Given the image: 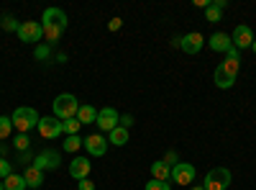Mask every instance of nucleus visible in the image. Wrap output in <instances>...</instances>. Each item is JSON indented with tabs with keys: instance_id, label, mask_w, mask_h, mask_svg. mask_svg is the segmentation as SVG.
I'll use <instances>...</instances> for the list:
<instances>
[{
	"instance_id": "nucleus-16",
	"label": "nucleus",
	"mask_w": 256,
	"mask_h": 190,
	"mask_svg": "<svg viewBox=\"0 0 256 190\" xmlns=\"http://www.w3.org/2000/svg\"><path fill=\"white\" fill-rule=\"evenodd\" d=\"M230 47H233V41H230L228 34L218 31V34H212V36H210V49H212V52H228Z\"/></svg>"
},
{
	"instance_id": "nucleus-27",
	"label": "nucleus",
	"mask_w": 256,
	"mask_h": 190,
	"mask_svg": "<svg viewBox=\"0 0 256 190\" xmlns=\"http://www.w3.org/2000/svg\"><path fill=\"white\" fill-rule=\"evenodd\" d=\"M13 144H16V149H18V152H28V144H31V139H28V134H18Z\"/></svg>"
},
{
	"instance_id": "nucleus-19",
	"label": "nucleus",
	"mask_w": 256,
	"mask_h": 190,
	"mask_svg": "<svg viewBox=\"0 0 256 190\" xmlns=\"http://www.w3.org/2000/svg\"><path fill=\"white\" fill-rule=\"evenodd\" d=\"M108 144H116V146L128 144V129H123V126H116V129L108 134Z\"/></svg>"
},
{
	"instance_id": "nucleus-21",
	"label": "nucleus",
	"mask_w": 256,
	"mask_h": 190,
	"mask_svg": "<svg viewBox=\"0 0 256 190\" xmlns=\"http://www.w3.org/2000/svg\"><path fill=\"white\" fill-rule=\"evenodd\" d=\"M41 26H44V24H41ZM62 34H64V29H59V26H44V36H46V44L49 47H54L56 44V41L62 39Z\"/></svg>"
},
{
	"instance_id": "nucleus-12",
	"label": "nucleus",
	"mask_w": 256,
	"mask_h": 190,
	"mask_svg": "<svg viewBox=\"0 0 256 190\" xmlns=\"http://www.w3.org/2000/svg\"><path fill=\"white\" fill-rule=\"evenodd\" d=\"M41 24H49V26H59V29H64V31H67V24H70V21H67V13H64L62 8H46L44 11V16H41Z\"/></svg>"
},
{
	"instance_id": "nucleus-30",
	"label": "nucleus",
	"mask_w": 256,
	"mask_h": 190,
	"mask_svg": "<svg viewBox=\"0 0 256 190\" xmlns=\"http://www.w3.org/2000/svg\"><path fill=\"white\" fill-rule=\"evenodd\" d=\"M223 67H226L228 72H233V75H238V67H241V59H226V62H223Z\"/></svg>"
},
{
	"instance_id": "nucleus-36",
	"label": "nucleus",
	"mask_w": 256,
	"mask_h": 190,
	"mask_svg": "<svg viewBox=\"0 0 256 190\" xmlns=\"http://www.w3.org/2000/svg\"><path fill=\"white\" fill-rule=\"evenodd\" d=\"M164 162L174 167V164H177V154H174V152H166V157H164Z\"/></svg>"
},
{
	"instance_id": "nucleus-10",
	"label": "nucleus",
	"mask_w": 256,
	"mask_h": 190,
	"mask_svg": "<svg viewBox=\"0 0 256 190\" xmlns=\"http://www.w3.org/2000/svg\"><path fill=\"white\" fill-rule=\"evenodd\" d=\"M82 146L88 149V154L102 157L105 152H108V139H105L102 134H90L88 139H82Z\"/></svg>"
},
{
	"instance_id": "nucleus-26",
	"label": "nucleus",
	"mask_w": 256,
	"mask_h": 190,
	"mask_svg": "<svg viewBox=\"0 0 256 190\" xmlns=\"http://www.w3.org/2000/svg\"><path fill=\"white\" fill-rule=\"evenodd\" d=\"M62 146H64V152H77L80 146H82V139L80 136H67Z\"/></svg>"
},
{
	"instance_id": "nucleus-29",
	"label": "nucleus",
	"mask_w": 256,
	"mask_h": 190,
	"mask_svg": "<svg viewBox=\"0 0 256 190\" xmlns=\"http://www.w3.org/2000/svg\"><path fill=\"white\" fill-rule=\"evenodd\" d=\"M49 54H52V47H49V44H38L36 52H34L36 59H49Z\"/></svg>"
},
{
	"instance_id": "nucleus-17",
	"label": "nucleus",
	"mask_w": 256,
	"mask_h": 190,
	"mask_svg": "<svg viewBox=\"0 0 256 190\" xmlns=\"http://www.w3.org/2000/svg\"><path fill=\"white\" fill-rule=\"evenodd\" d=\"M24 180H26L28 187H41V185H44V172H41L38 167L28 164V167H26V172H24Z\"/></svg>"
},
{
	"instance_id": "nucleus-8",
	"label": "nucleus",
	"mask_w": 256,
	"mask_h": 190,
	"mask_svg": "<svg viewBox=\"0 0 256 190\" xmlns=\"http://www.w3.org/2000/svg\"><path fill=\"white\" fill-rule=\"evenodd\" d=\"M202 47H205V39H202L200 31H192V34L180 36V49H182L184 54H198Z\"/></svg>"
},
{
	"instance_id": "nucleus-2",
	"label": "nucleus",
	"mask_w": 256,
	"mask_h": 190,
	"mask_svg": "<svg viewBox=\"0 0 256 190\" xmlns=\"http://www.w3.org/2000/svg\"><path fill=\"white\" fill-rule=\"evenodd\" d=\"M10 121H13V129H18L20 134H28L31 129H36V126H38L41 118H38V113L34 108H26V105H24V108H16L13 111Z\"/></svg>"
},
{
	"instance_id": "nucleus-34",
	"label": "nucleus",
	"mask_w": 256,
	"mask_h": 190,
	"mask_svg": "<svg viewBox=\"0 0 256 190\" xmlns=\"http://www.w3.org/2000/svg\"><path fill=\"white\" fill-rule=\"evenodd\" d=\"M226 59H241V52H238L236 47H230V49L226 52Z\"/></svg>"
},
{
	"instance_id": "nucleus-14",
	"label": "nucleus",
	"mask_w": 256,
	"mask_h": 190,
	"mask_svg": "<svg viewBox=\"0 0 256 190\" xmlns=\"http://www.w3.org/2000/svg\"><path fill=\"white\" fill-rule=\"evenodd\" d=\"M236 77H238V75L228 72L223 65H218V67H216V72H212V82H216V85H218L220 90H228V88L236 85Z\"/></svg>"
},
{
	"instance_id": "nucleus-25",
	"label": "nucleus",
	"mask_w": 256,
	"mask_h": 190,
	"mask_svg": "<svg viewBox=\"0 0 256 190\" xmlns=\"http://www.w3.org/2000/svg\"><path fill=\"white\" fill-rule=\"evenodd\" d=\"M0 29H6V31H16L18 34V29H20V24L13 18V16H3L0 18Z\"/></svg>"
},
{
	"instance_id": "nucleus-28",
	"label": "nucleus",
	"mask_w": 256,
	"mask_h": 190,
	"mask_svg": "<svg viewBox=\"0 0 256 190\" xmlns=\"http://www.w3.org/2000/svg\"><path fill=\"white\" fill-rule=\"evenodd\" d=\"M144 190H172V185H169V182H162V180H148Z\"/></svg>"
},
{
	"instance_id": "nucleus-5",
	"label": "nucleus",
	"mask_w": 256,
	"mask_h": 190,
	"mask_svg": "<svg viewBox=\"0 0 256 190\" xmlns=\"http://www.w3.org/2000/svg\"><path fill=\"white\" fill-rule=\"evenodd\" d=\"M59 164H62V154L54 152V149H44V152H38L34 157V167H38L41 172L44 170H56Z\"/></svg>"
},
{
	"instance_id": "nucleus-4",
	"label": "nucleus",
	"mask_w": 256,
	"mask_h": 190,
	"mask_svg": "<svg viewBox=\"0 0 256 190\" xmlns=\"http://www.w3.org/2000/svg\"><path fill=\"white\" fill-rule=\"evenodd\" d=\"M18 39L26 41V44H38V41L44 39V26L36 24V21H24L18 29Z\"/></svg>"
},
{
	"instance_id": "nucleus-22",
	"label": "nucleus",
	"mask_w": 256,
	"mask_h": 190,
	"mask_svg": "<svg viewBox=\"0 0 256 190\" xmlns=\"http://www.w3.org/2000/svg\"><path fill=\"white\" fill-rule=\"evenodd\" d=\"M82 129V123L74 118H67V121H62V134H67V136H77V131Z\"/></svg>"
},
{
	"instance_id": "nucleus-38",
	"label": "nucleus",
	"mask_w": 256,
	"mask_h": 190,
	"mask_svg": "<svg viewBox=\"0 0 256 190\" xmlns=\"http://www.w3.org/2000/svg\"><path fill=\"white\" fill-rule=\"evenodd\" d=\"M190 190H205V187H202V185H198V187H190Z\"/></svg>"
},
{
	"instance_id": "nucleus-20",
	"label": "nucleus",
	"mask_w": 256,
	"mask_h": 190,
	"mask_svg": "<svg viewBox=\"0 0 256 190\" xmlns=\"http://www.w3.org/2000/svg\"><path fill=\"white\" fill-rule=\"evenodd\" d=\"M3 182H6V190H26V187H28L26 180H24V175H16V172L8 175Z\"/></svg>"
},
{
	"instance_id": "nucleus-24",
	"label": "nucleus",
	"mask_w": 256,
	"mask_h": 190,
	"mask_svg": "<svg viewBox=\"0 0 256 190\" xmlns=\"http://www.w3.org/2000/svg\"><path fill=\"white\" fill-rule=\"evenodd\" d=\"M205 18L210 21V24H218V21L223 18V8H218L216 3H212V6H210V8L205 11Z\"/></svg>"
},
{
	"instance_id": "nucleus-13",
	"label": "nucleus",
	"mask_w": 256,
	"mask_h": 190,
	"mask_svg": "<svg viewBox=\"0 0 256 190\" xmlns=\"http://www.w3.org/2000/svg\"><path fill=\"white\" fill-rule=\"evenodd\" d=\"M90 170H92V164H90V159L88 157H74L72 162H70V175L80 182V180H84L90 175Z\"/></svg>"
},
{
	"instance_id": "nucleus-23",
	"label": "nucleus",
	"mask_w": 256,
	"mask_h": 190,
	"mask_svg": "<svg viewBox=\"0 0 256 190\" xmlns=\"http://www.w3.org/2000/svg\"><path fill=\"white\" fill-rule=\"evenodd\" d=\"M13 131V121L8 116H0V141H6Z\"/></svg>"
},
{
	"instance_id": "nucleus-37",
	"label": "nucleus",
	"mask_w": 256,
	"mask_h": 190,
	"mask_svg": "<svg viewBox=\"0 0 256 190\" xmlns=\"http://www.w3.org/2000/svg\"><path fill=\"white\" fill-rule=\"evenodd\" d=\"M251 52H254V54H256V39H254V44H251Z\"/></svg>"
},
{
	"instance_id": "nucleus-1",
	"label": "nucleus",
	"mask_w": 256,
	"mask_h": 190,
	"mask_svg": "<svg viewBox=\"0 0 256 190\" xmlns=\"http://www.w3.org/2000/svg\"><path fill=\"white\" fill-rule=\"evenodd\" d=\"M52 108H54V118L67 121V118H74V116H77L80 103H77V98H74L72 93H62V95H56V98H54Z\"/></svg>"
},
{
	"instance_id": "nucleus-11",
	"label": "nucleus",
	"mask_w": 256,
	"mask_h": 190,
	"mask_svg": "<svg viewBox=\"0 0 256 190\" xmlns=\"http://www.w3.org/2000/svg\"><path fill=\"white\" fill-rule=\"evenodd\" d=\"M230 41H233V47H236L238 52H241V49H248V47L254 44V31H251L246 24H238L236 29H233Z\"/></svg>"
},
{
	"instance_id": "nucleus-31",
	"label": "nucleus",
	"mask_w": 256,
	"mask_h": 190,
	"mask_svg": "<svg viewBox=\"0 0 256 190\" xmlns=\"http://www.w3.org/2000/svg\"><path fill=\"white\" fill-rule=\"evenodd\" d=\"M8 175H13V170H10L8 159H6V157H0V180H6Z\"/></svg>"
},
{
	"instance_id": "nucleus-35",
	"label": "nucleus",
	"mask_w": 256,
	"mask_h": 190,
	"mask_svg": "<svg viewBox=\"0 0 256 190\" xmlns=\"http://www.w3.org/2000/svg\"><path fill=\"white\" fill-rule=\"evenodd\" d=\"M120 26H123V21H120V18H113L110 24H108V31H118Z\"/></svg>"
},
{
	"instance_id": "nucleus-15",
	"label": "nucleus",
	"mask_w": 256,
	"mask_h": 190,
	"mask_svg": "<svg viewBox=\"0 0 256 190\" xmlns=\"http://www.w3.org/2000/svg\"><path fill=\"white\" fill-rule=\"evenodd\" d=\"M152 180L169 182V180H172V167H169L164 159H156V162L152 164Z\"/></svg>"
},
{
	"instance_id": "nucleus-18",
	"label": "nucleus",
	"mask_w": 256,
	"mask_h": 190,
	"mask_svg": "<svg viewBox=\"0 0 256 190\" xmlns=\"http://www.w3.org/2000/svg\"><path fill=\"white\" fill-rule=\"evenodd\" d=\"M77 121L80 123H95L98 121V108H92V105H80V111H77Z\"/></svg>"
},
{
	"instance_id": "nucleus-7",
	"label": "nucleus",
	"mask_w": 256,
	"mask_h": 190,
	"mask_svg": "<svg viewBox=\"0 0 256 190\" xmlns=\"http://www.w3.org/2000/svg\"><path fill=\"white\" fill-rule=\"evenodd\" d=\"M118 121H120V113H118L116 108H100L95 123H98V129H100V131H108V134H110L116 126H118Z\"/></svg>"
},
{
	"instance_id": "nucleus-9",
	"label": "nucleus",
	"mask_w": 256,
	"mask_h": 190,
	"mask_svg": "<svg viewBox=\"0 0 256 190\" xmlns=\"http://www.w3.org/2000/svg\"><path fill=\"white\" fill-rule=\"evenodd\" d=\"M192 180H195V167H192L190 162H177L172 167V182H177V185H192Z\"/></svg>"
},
{
	"instance_id": "nucleus-33",
	"label": "nucleus",
	"mask_w": 256,
	"mask_h": 190,
	"mask_svg": "<svg viewBox=\"0 0 256 190\" xmlns=\"http://www.w3.org/2000/svg\"><path fill=\"white\" fill-rule=\"evenodd\" d=\"M131 123H134V116H120V121H118V126H123V129H131Z\"/></svg>"
},
{
	"instance_id": "nucleus-6",
	"label": "nucleus",
	"mask_w": 256,
	"mask_h": 190,
	"mask_svg": "<svg viewBox=\"0 0 256 190\" xmlns=\"http://www.w3.org/2000/svg\"><path fill=\"white\" fill-rule=\"evenodd\" d=\"M38 134L44 136V139H59L62 136V121L59 118H54V116H44L38 121Z\"/></svg>"
},
{
	"instance_id": "nucleus-39",
	"label": "nucleus",
	"mask_w": 256,
	"mask_h": 190,
	"mask_svg": "<svg viewBox=\"0 0 256 190\" xmlns=\"http://www.w3.org/2000/svg\"><path fill=\"white\" fill-rule=\"evenodd\" d=\"M0 190H6V182L3 180H0Z\"/></svg>"
},
{
	"instance_id": "nucleus-32",
	"label": "nucleus",
	"mask_w": 256,
	"mask_h": 190,
	"mask_svg": "<svg viewBox=\"0 0 256 190\" xmlns=\"http://www.w3.org/2000/svg\"><path fill=\"white\" fill-rule=\"evenodd\" d=\"M77 190H95V182H90V177H84V180H80Z\"/></svg>"
},
{
	"instance_id": "nucleus-3",
	"label": "nucleus",
	"mask_w": 256,
	"mask_h": 190,
	"mask_svg": "<svg viewBox=\"0 0 256 190\" xmlns=\"http://www.w3.org/2000/svg\"><path fill=\"white\" fill-rule=\"evenodd\" d=\"M230 185V170L228 167H212L205 175V190H226Z\"/></svg>"
}]
</instances>
